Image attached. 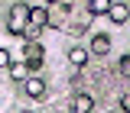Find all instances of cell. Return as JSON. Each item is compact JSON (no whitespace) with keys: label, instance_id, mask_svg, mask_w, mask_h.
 I'll list each match as a JSON object with an SVG mask.
<instances>
[{"label":"cell","instance_id":"6da1fadb","mask_svg":"<svg viewBox=\"0 0 130 113\" xmlns=\"http://www.w3.org/2000/svg\"><path fill=\"white\" fill-rule=\"evenodd\" d=\"M29 7H23V3H16L13 10H10V19H7V29L13 32V36H23L26 32V26H29Z\"/></svg>","mask_w":130,"mask_h":113},{"label":"cell","instance_id":"7a4b0ae2","mask_svg":"<svg viewBox=\"0 0 130 113\" xmlns=\"http://www.w3.org/2000/svg\"><path fill=\"white\" fill-rule=\"evenodd\" d=\"M29 26H26V32H39L42 26H49V10L46 7H29Z\"/></svg>","mask_w":130,"mask_h":113},{"label":"cell","instance_id":"3957f363","mask_svg":"<svg viewBox=\"0 0 130 113\" xmlns=\"http://www.w3.org/2000/svg\"><path fill=\"white\" fill-rule=\"evenodd\" d=\"M42 58H46V52L42 45H36V42H26V68H42Z\"/></svg>","mask_w":130,"mask_h":113},{"label":"cell","instance_id":"277c9868","mask_svg":"<svg viewBox=\"0 0 130 113\" xmlns=\"http://www.w3.org/2000/svg\"><path fill=\"white\" fill-rule=\"evenodd\" d=\"M23 91H26V97L39 100V97L46 94V81L42 78H23Z\"/></svg>","mask_w":130,"mask_h":113},{"label":"cell","instance_id":"5b68a950","mask_svg":"<svg viewBox=\"0 0 130 113\" xmlns=\"http://www.w3.org/2000/svg\"><path fill=\"white\" fill-rule=\"evenodd\" d=\"M107 19H111V23H117V26H120V23H127V19H130V7H127V3H111Z\"/></svg>","mask_w":130,"mask_h":113},{"label":"cell","instance_id":"8992f818","mask_svg":"<svg viewBox=\"0 0 130 113\" xmlns=\"http://www.w3.org/2000/svg\"><path fill=\"white\" fill-rule=\"evenodd\" d=\"M107 52H111V36H104V32L94 36L91 39V55H107Z\"/></svg>","mask_w":130,"mask_h":113},{"label":"cell","instance_id":"52a82bcc","mask_svg":"<svg viewBox=\"0 0 130 113\" xmlns=\"http://www.w3.org/2000/svg\"><path fill=\"white\" fill-rule=\"evenodd\" d=\"M111 3L114 0H88V13L91 16H104L107 10H111Z\"/></svg>","mask_w":130,"mask_h":113},{"label":"cell","instance_id":"ba28073f","mask_svg":"<svg viewBox=\"0 0 130 113\" xmlns=\"http://www.w3.org/2000/svg\"><path fill=\"white\" fill-rule=\"evenodd\" d=\"M68 62L75 65V68H81V65H88V48H81V45H75L72 52H68Z\"/></svg>","mask_w":130,"mask_h":113},{"label":"cell","instance_id":"9c48e42d","mask_svg":"<svg viewBox=\"0 0 130 113\" xmlns=\"http://www.w3.org/2000/svg\"><path fill=\"white\" fill-rule=\"evenodd\" d=\"M91 107H94V103H91L88 94H78V97H75V110H78V113H91Z\"/></svg>","mask_w":130,"mask_h":113},{"label":"cell","instance_id":"30bf717a","mask_svg":"<svg viewBox=\"0 0 130 113\" xmlns=\"http://www.w3.org/2000/svg\"><path fill=\"white\" fill-rule=\"evenodd\" d=\"M26 71H29L26 62H10V74H13V81H23V78H26Z\"/></svg>","mask_w":130,"mask_h":113},{"label":"cell","instance_id":"8fae6325","mask_svg":"<svg viewBox=\"0 0 130 113\" xmlns=\"http://www.w3.org/2000/svg\"><path fill=\"white\" fill-rule=\"evenodd\" d=\"M10 62H13V58H10V52H7V48H0V68H10Z\"/></svg>","mask_w":130,"mask_h":113},{"label":"cell","instance_id":"7c38bea8","mask_svg":"<svg viewBox=\"0 0 130 113\" xmlns=\"http://www.w3.org/2000/svg\"><path fill=\"white\" fill-rule=\"evenodd\" d=\"M120 74H130V55L120 58Z\"/></svg>","mask_w":130,"mask_h":113},{"label":"cell","instance_id":"4fadbf2b","mask_svg":"<svg viewBox=\"0 0 130 113\" xmlns=\"http://www.w3.org/2000/svg\"><path fill=\"white\" fill-rule=\"evenodd\" d=\"M120 107H124V113H130V94H124V97H120Z\"/></svg>","mask_w":130,"mask_h":113},{"label":"cell","instance_id":"5bb4252c","mask_svg":"<svg viewBox=\"0 0 130 113\" xmlns=\"http://www.w3.org/2000/svg\"><path fill=\"white\" fill-rule=\"evenodd\" d=\"M46 3H55V0H46Z\"/></svg>","mask_w":130,"mask_h":113},{"label":"cell","instance_id":"9a60e30c","mask_svg":"<svg viewBox=\"0 0 130 113\" xmlns=\"http://www.w3.org/2000/svg\"><path fill=\"white\" fill-rule=\"evenodd\" d=\"M23 113H32V110H23Z\"/></svg>","mask_w":130,"mask_h":113},{"label":"cell","instance_id":"2e32d148","mask_svg":"<svg viewBox=\"0 0 130 113\" xmlns=\"http://www.w3.org/2000/svg\"><path fill=\"white\" fill-rule=\"evenodd\" d=\"M127 7H130V0H127Z\"/></svg>","mask_w":130,"mask_h":113},{"label":"cell","instance_id":"e0dca14e","mask_svg":"<svg viewBox=\"0 0 130 113\" xmlns=\"http://www.w3.org/2000/svg\"><path fill=\"white\" fill-rule=\"evenodd\" d=\"M75 113H78V110H75Z\"/></svg>","mask_w":130,"mask_h":113}]
</instances>
